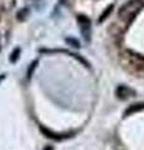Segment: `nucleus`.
<instances>
[{"label": "nucleus", "mask_w": 144, "mask_h": 150, "mask_svg": "<svg viewBox=\"0 0 144 150\" xmlns=\"http://www.w3.org/2000/svg\"><path fill=\"white\" fill-rule=\"evenodd\" d=\"M142 8H143L142 0H129L119 9L118 16L125 25H129Z\"/></svg>", "instance_id": "1"}, {"label": "nucleus", "mask_w": 144, "mask_h": 150, "mask_svg": "<svg viewBox=\"0 0 144 150\" xmlns=\"http://www.w3.org/2000/svg\"><path fill=\"white\" fill-rule=\"evenodd\" d=\"M78 23H79V26H80L83 38L87 41H89L90 40V20L87 16L80 15V16H78Z\"/></svg>", "instance_id": "2"}, {"label": "nucleus", "mask_w": 144, "mask_h": 150, "mask_svg": "<svg viewBox=\"0 0 144 150\" xmlns=\"http://www.w3.org/2000/svg\"><path fill=\"white\" fill-rule=\"evenodd\" d=\"M115 95L120 100H127L132 96H135V90H133L132 88H129L127 85H119L115 89Z\"/></svg>", "instance_id": "3"}, {"label": "nucleus", "mask_w": 144, "mask_h": 150, "mask_svg": "<svg viewBox=\"0 0 144 150\" xmlns=\"http://www.w3.org/2000/svg\"><path fill=\"white\" fill-rule=\"evenodd\" d=\"M128 58H129V63H131L139 73L144 74V56H140L138 54H133V53H128Z\"/></svg>", "instance_id": "4"}, {"label": "nucleus", "mask_w": 144, "mask_h": 150, "mask_svg": "<svg viewBox=\"0 0 144 150\" xmlns=\"http://www.w3.org/2000/svg\"><path fill=\"white\" fill-rule=\"evenodd\" d=\"M39 128H40V131L45 135L46 138L53 139V140H58V142H60V140H64V139H68V138H72L73 134H74V133H72V134H57V133H54V131H52L50 129L44 128L43 125H40Z\"/></svg>", "instance_id": "5"}, {"label": "nucleus", "mask_w": 144, "mask_h": 150, "mask_svg": "<svg viewBox=\"0 0 144 150\" xmlns=\"http://www.w3.org/2000/svg\"><path fill=\"white\" fill-rule=\"evenodd\" d=\"M144 109V104H133L128 108L127 110L124 111V116H128V115H132L134 114V112H137V111H140Z\"/></svg>", "instance_id": "6"}, {"label": "nucleus", "mask_w": 144, "mask_h": 150, "mask_svg": "<svg viewBox=\"0 0 144 150\" xmlns=\"http://www.w3.org/2000/svg\"><path fill=\"white\" fill-rule=\"evenodd\" d=\"M19 54H20V49H19V48H16V49L13 50V53H11V55H10V62H11L13 64L18 62V59H19Z\"/></svg>", "instance_id": "7"}, {"label": "nucleus", "mask_w": 144, "mask_h": 150, "mask_svg": "<svg viewBox=\"0 0 144 150\" xmlns=\"http://www.w3.org/2000/svg\"><path fill=\"white\" fill-rule=\"evenodd\" d=\"M36 65H38V60H35V62H33V63L30 64L29 69H28V73H26V78H28V79L31 78V75H33L34 70H35V68H36Z\"/></svg>", "instance_id": "8"}, {"label": "nucleus", "mask_w": 144, "mask_h": 150, "mask_svg": "<svg viewBox=\"0 0 144 150\" xmlns=\"http://www.w3.org/2000/svg\"><path fill=\"white\" fill-rule=\"evenodd\" d=\"M111 10H113V5H110V6H109V8H108V9H106V10H105V11L103 13V15H101V16H100V19H99V23H101V21H104V19H105L106 16H108V15H109V13H110Z\"/></svg>", "instance_id": "9"}, {"label": "nucleus", "mask_w": 144, "mask_h": 150, "mask_svg": "<svg viewBox=\"0 0 144 150\" xmlns=\"http://www.w3.org/2000/svg\"><path fill=\"white\" fill-rule=\"evenodd\" d=\"M67 43H69V44H72V46H74V48H79V41H77V40H74V39H67Z\"/></svg>", "instance_id": "10"}, {"label": "nucleus", "mask_w": 144, "mask_h": 150, "mask_svg": "<svg viewBox=\"0 0 144 150\" xmlns=\"http://www.w3.org/2000/svg\"><path fill=\"white\" fill-rule=\"evenodd\" d=\"M44 150H54V148H53V146H50V145H49V146H45V148H44Z\"/></svg>", "instance_id": "11"}]
</instances>
